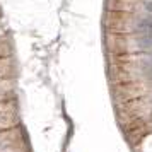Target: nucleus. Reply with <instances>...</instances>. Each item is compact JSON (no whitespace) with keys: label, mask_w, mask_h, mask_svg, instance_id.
<instances>
[{"label":"nucleus","mask_w":152,"mask_h":152,"mask_svg":"<svg viewBox=\"0 0 152 152\" xmlns=\"http://www.w3.org/2000/svg\"><path fill=\"white\" fill-rule=\"evenodd\" d=\"M138 29H144V31L152 29V15H149V17L142 19V21H140V24H138Z\"/></svg>","instance_id":"f03ea898"},{"label":"nucleus","mask_w":152,"mask_h":152,"mask_svg":"<svg viewBox=\"0 0 152 152\" xmlns=\"http://www.w3.org/2000/svg\"><path fill=\"white\" fill-rule=\"evenodd\" d=\"M145 9H147V10L151 12V15H152V2H147V4H145Z\"/></svg>","instance_id":"7ed1b4c3"},{"label":"nucleus","mask_w":152,"mask_h":152,"mask_svg":"<svg viewBox=\"0 0 152 152\" xmlns=\"http://www.w3.org/2000/svg\"><path fill=\"white\" fill-rule=\"evenodd\" d=\"M138 45H140V46H152V29L145 31L144 34L140 36V39H138Z\"/></svg>","instance_id":"f257e3e1"},{"label":"nucleus","mask_w":152,"mask_h":152,"mask_svg":"<svg viewBox=\"0 0 152 152\" xmlns=\"http://www.w3.org/2000/svg\"><path fill=\"white\" fill-rule=\"evenodd\" d=\"M151 60H152V56H151Z\"/></svg>","instance_id":"20e7f679"}]
</instances>
